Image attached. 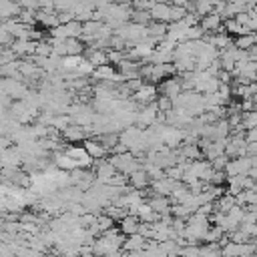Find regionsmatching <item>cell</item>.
<instances>
[{
  "instance_id": "1",
  "label": "cell",
  "mask_w": 257,
  "mask_h": 257,
  "mask_svg": "<svg viewBox=\"0 0 257 257\" xmlns=\"http://www.w3.org/2000/svg\"><path fill=\"white\" fill-rule=\"evenodd\" d=\"M133 96V100L139 104V106H147V104H153L155 100H157V96H159V92H157V84H151V82H145L137 92H133L131 94Z\"/></svg>"
},
{
  "instance_id": "2",
  "label": "cell",
  "mask_w": 257,
  "mask_h": 257,
  "mask_svg": "<svg viewBox=\"0 0 257 257\" xmlns=\"http://www.w3.org/2000/svg\"><path fill=\"white\" fill-rule=\"evenodd\" d=\"M64 153L76 163V167L78 169H88L94 161L88 157V153L84 151V147H80V145H68L66 149H64Z\"/></svg>"
},
{
  "instance_id": "3",
  "label": "cell",
  "mask_w": 257,
  "mask_h": 257,
  "mask_svg": "<svg viewBox=\"0 0 257 257\" xmlns=\"http://www.w3.org/2000/svg\"><path fill=\"white\" fill-rule=\"evenodd\" d=\"M139 229H141V219L137 217V215H133V213H128L126 217H122L120 221H118V231L122 233V235H137L139 233Z\"/></svg>"
},
{
  "instance_id": "4",
  "label": "cell",
  "mask_w": 257,
  "mask_h": 257,
  "mask_svg": "<svg viewBox=\"0 0 257 257\" xmlns=\"http://www.w3.org/2000/svg\"><path fill=\"white\" fill-rule=\"evenodd\" d=\"M149 16H151L153 22H165V24H169L171 4H167V2H155L153 8L149 10Z\"/></svg>"
},
{
  "instance_id": "5",
  "label": "cell",
  "mask_w": 257,
  "mask_h": 257,
  "mask_svg": "<svg viewBox=\"0 0 257 257\" xmlns=\"http://www.w3.org/2000/svg\"><path fill=\"white\" fill-rule=\"evenodd\" d=\"M199 26L203 28V32L207 34V32H219L221 28H223V18L219 16V14H215V12H211V14H207V16H201V20H199Z\"/></svg>"
},
{
  "instance_id": "6",
  "label": "cell",
  "mask_w": 257,
  "mask_h": 257,
  "mask_svg": "<svg viewBox=\"0 0 257 257\" xmlns=\"http://www.w3.org/2000/svg\"><path fill=\"white\" fill-rule=\"evenodd\" d=\"M82 147H84V151L88 153V157L92 159V161H100V159H104L106 157V149L96 141V139H86V141H82Z\"/></svg>"
},
{
  "instance_id": "7",
  "label": "cell",
  "mask_w": 257,
  "mask_h": 257,
  "mask_svg": "<svg viewBox=\"0 0 257 257\" xmlns=\"http://www.w3.org/2000/svg\"><path fill=\"white\" fill-rule=\"evenodd\" d=\"M128 185H131L135 191H145V189L151 185V179H149V175L145 173V169L141 167V169H137V171H133V173L128 175Z\"/></svg>"
},
{
  "instance_id": "8",
  "label": "cell",
  "mask_w": 257,
  "mask_h": 257,
  "mask_svg": "<svg viewBox=\"0 0 257 257\" xmlns=\"http://www.w3.org/2000/svg\"><path fill=\"white\" fill-rule=\"evenodd\" d=\"M147 241H149V239H145L141 233H137V235H131V237L122 243V247H124L128 253H131V251H145Z\"/></svg>"
},
{
  "instance_id": "9",
  "label": "cell",
  "mask_w": 257,
  "mask_h": 257,
  "mask_svg": "<svg viewBox=\"0 0 257 257\" xmlns=\"http://www.w3.org/2000/svg\"><path fill=\"white\" fill-rule=\"evenodd\" d=\"M36 22H40L42 26H48V28L52 30L54 26H58V16H56V12L36 10Z\"/></svg>"
},
{
  "instance_id": "10",
  "label": "cell",
  "mask_w": 257,
  "mask_h": 257,
  "mask_svg": "<svg viewBox=\"0 0 257 257\" xmlns=\"http://www.w3.org/2000/svg\"><path fill=\"white\" fill-rule=\"evenodd\" d=\"M233 44H235V48H239V50H249V48H253V46H255V32L237 36V38L233 40Z\"/></svg>"
},
{
  "instance_id": "11",
  "label": "cell",
  "mask_w": 257,
  "mask_h": 257,
  "mask_svg": "<svg viewBox=\"0 0 257 257\" xmlns=\"http://www.w3.org/2000/svg\"><path fill=\"white\" fill-rule=\"evenodd\" d=\"M245 143H257V128H247L245 131Z\"/></svg>"
},
{
  "instance_id": "12",
  "label": "cell",
  "mask_w": 257,
  "mask_h": 257,
  "mask_svg": "<svg viewBox=\"0 0 257 257\" xmlns=\"http://www.w3.org/2000/svg\"><path fill=\"white\" fill-rule=\"evenodd\" d=\"M110 4H122V2H128V0H108Z\"/></svg>"
}]
</instances>
